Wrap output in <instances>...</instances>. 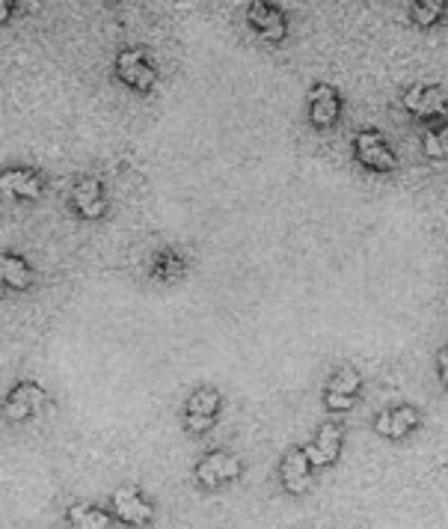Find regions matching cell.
I'll return each mask as SVG.
<instances>
[{
    "label": "cell",
    "mask_w": 448,
    "mask_h": 529,
    "mask_svg": "<svg viewBox=\"0 0 448 529\" xmlns=\"http://www.w3.org/2000/svg\"><path fill=\"white\" fill-rule=\"evenodd\" d=\"M419 423H422V414L413 405H398V408H386L383 414H377L374 428H377V434H383L389 440H401Z\"/></svg>",
    "instance_id": "obj_13"
},
{
    "label": "cell",
    "mask_w": 448,
    "mask_h": 529,
    "mask_svg": "<svg viewBox=\"0 0 448 529\" xmlns=\"http://www.w3.org/2000/svg\"><path fill=\"white\" fill-rule=\"evenodd\" d=\"M446 15V0H416L410 6V18L419 27H434Z\"/></svg>",
    "instance_id": "obj_18"
},
{
    "label": "cell",
    "mask_w": 448,
    "mask_h": 529,
    "mask_svg": "<svg viewBox=\"0 0 448 529\" xmlns=\"http://www.w3.org/2000/svg\"><path fill=\"white\" fill-rule=\"evenodd\" d=\"M113 509H116V518L122 524H134V527L149 524L155 518L152 503H146V497L137 488H119L113 494Z\"/></svg>",
    "instance_id": "obj_12"
},
{
    "label": "cell",
    "mask_w": 448,
    "mask_h": 529,
    "mask_svg": "<svg viewBox=\"0 0 448 529\" xmlns=\"http://www.w3.org/2000/svg\"><path fill=\"white\" fill-rule=\"evenodd\" d=\"M241 470H244V467H241V458H238V455H232V452H226V449H214V452H208V455L196 464L193 476H196V482H199L205 491H217V488L235 482V479L241 476Z\"/></svg>",
    "instance_id": "obj_1"
},
{
    "label": "cell",
    "mask_w": 448,
    "mask_h": 529,
    "mask_svg": "<svg viewBox=\"0 0 448 529\" xmlns=\"http://www.w3.org/2000/svg\"><path fill=\"white\" fill-rule=\"evenodd\" d=\"M217 414H220V393L214 387H199L184 402V428L193 434H202L217 423Z\"/></svg>",
    "instance_id": "obj_4"
},
{
    "label": "cell",
    "mask_w": 448,
    "mask_h": 529,
    "mask_svg": "<svg viewBox=\"0 0 448 529\" xmlns=\"http://www.w3.org/2000/svg\"><path fill=\"white\" fill-rule=\"evenodd\" d=\"M359 390H362V375H359L357 369L345 366V369H339V372L330 375L327 390H324V405L330 411H351L354 402H357Z\"/></svg>",
    "instance_id": "obj_6"
},
{
    "label": "cell",
    "mask_w": 448,
    "mask_h": 529,
    "mask_svg": "<svg viewBox=\"0 0 448 529\" xmlns=\"http://www.w3.org/2000/svg\"><path fill=\"white\" fill-rule=\"evenodd\" d=\"M279 482L294 497L309 491V485H312V461H309L303 446H294V449L285 452V458L279 464Z\"/></svg>",
    "instance_id": "obj_7"
},
{
    "label": "cell",
    "mask_w": 448,
    "mask_h": 529,
    "mask_svg": "<svg viewBox=\"0 0 448 529\" xmlns=\"http://www.w3.org/2000/svg\"><path fill=\"white\" fill-rule=\"evenodd\" d=\"M437 369H440V381H443V387H448V345L446 348H440V354H437Z\"/></svg>",
    "instance_id": "obj_20"
},
{
    "label": "cell",
    "mask_w": 448,
    "mask_h": 529,
    "mask_svg": "<svg viewBox=\"0 0 448 529\" xmlns=\"http://www.w3.org/2000/svg\"><path fill=\"white\" fill-rule=\"evenodd\" d=\"M354 155L365 170H374V173H392L398 167V158L389 140L374 128H365L354 137Z\"/></svg>",
    "instance_id": "obj_2"
},
{
    "label": "cell",
    "mask_w": 448,
    "mask_h": 529,
    "mask_svg": "<svg viewBox=\"0 0 448 529\" xmlns=\"http://www.w3.org/2000/svg\"><path fill=\"white\" fill-rule=\"evenodd\" d=\"M72 206L78 209L81 217H90V220H98L107 212V200H104V191H101V182L98 179H81L72 191Z\"/></svg>",
    "instance_id": "obj_14"
},
{
    "label": "cell",
    "mask_w": 448,
    "mask_h": 529,
    "mask_svg": "<svg viewBox=\"0 0 448 529\" xmlns=\"http://www.w3.org/2000/svg\"><path fill=\"white\" fill-rule=\"evenodd\" d=\"M0 188L6 197H18V200H39L42 197V179L36 170H3Z\"/></svg>",
    "instance_id": "obj_15"
},
{
    "label": "cell",
    "mask_w": 448,
    "mask_h": 529,
    "mask_svg": "<svg viewBox=\"0 0 448 529\" xmlns=\"http://www.w3.org/2000/svg\"><path fill=\"white\" fill-rule=\"evenodd\" d=\"M342 113V96L333 84H315L309 90V119L315 128H333Z\"/></svg>",
    "instance_id": "obj_10"
},
{
    "label": "cell",
    "mask_w": 448,
    "mask_h": 529,
    "mask_svg": "<svg viewBox=\"0 0 448 529\" xmlns=\"http://www.w3.org/2000/svg\"><path fill=\"white\" fill-rule=\"evenodd\" d=\"M69 521H72V527L78 529H104L113 524V518H110L107 512L95 509L90 503H75V506H69Z\"/></svg>",
    "instance_id": "obj_17"
},
{
    "label": "cell",
    "mask_w": 448,
    "mask_h": 529,
    "mask_svg": "<svg viewBox=\"0 0 448 529\" xmlns=\"http://www.w3.org/2000/svg\"><path fill=\"white\" fill-rule=\"evenodd\" d=\"M401 105L407 113H413L416 119H437V116H448V96L440 87L431 84H413L404 96Z\"/></svg>",
    "instance_id": "obj_5"
},
{
    "label": "cell",
    "mask_w": 448,
    "mask_h": 529,
    "mask_svg": "<svg viewBox=\"0 0 448 529\" xmlns=\"http://www.w3.org/2000/svg\"><path fill=\"white\" fill-rule=\"evenodd\" d=\"M0 277H3V283L9 289H27L33 283L30 265L21 256H15V253H3L0 256Z\"/></svg>",
    "instance_id": "obj_16"
},
{
    "label": "cell",
    "mask_w": 448,
    "mask_h": 529,
    "mask_svg": "<svg viewBox=\"0 0 448 529\" xmlns=\"http://www.w3.org/2000/svg\"><path fill=\"white\" fill-rule=\"evenodd\" d=\"M116 78L137 93H149L158 84V72L149 63L146 51H140V48H125L116 57Z\"/></svg>",
    "instance_id": "obj_3"
},
{
    "label": "cell",
    "mask_w": 448,
    "mask_h": 529,
    "mask_svg": "<svg viewBox=\"0 0 448 529\" xmlns=\"http://www.w3.org/2000/svg\"><path fill=\"white\" fill-rule=\"evenodd\" d=\"M45 402H48V393H45L39 384L24 381V384H18V387L6 396L3 414H6L9 423H24V420H30L33 414H39V408H42Z\"/></svg>",
    "instance_id": "obj_8"
},
{
    "label": "cell",
    "mask_w": 448,
    "mask_h": 529,
    "mask_svg": "<svg viewBox=\"0 0 448 529\" xmlns=\"http://www.w3.org/2000/svg\"><path fill=\"white\" fill-rule=\"evenodd\" d=\"M247 18H250V27L256 30V36L270 42V45H276L288 36V21H285L282 9H276L273 3H265V0L250 3Z\"/></svg>",
    "instance_id": "obj_9"
},
{
    "label": "cell",
    "mask_w": 448,
    "mask_h": 529,
    "mask_svg": "<svg viewBox=\"0 0 448 529\" xmlns=\"http://www.w3.org/2000/svg\"><path fill=\"white\" fill-rule=\"evenodd\" d=\"M342 440H345V437H342V428H339V425H321L318 434H315V440L303 446L306 455H309V461H312V467H333V464L339 461V455H342Z\"/></svg>",
    "instance_id": "obj_11"
},
{
    "label": "cell",
    "mask_w": 448,
    "mask_h": 529,
    "mask_svg": "<svg viewBox=\"0 0 448 529\" xmlns=\"http://www.w3.org/2000/svg\"><path fill=\"white\" fill-rule=\"evenodd\" d=\"M422 149L434 161H448V122L440 128H428L422 137Z\"/></svg>",
    "instance_id": "obj_19"
},
{
    "label": "cell",
    "mask_w": 448,
    "mask_h": 529,
    "mask_svg": "<svg viewBox=\"0 0 448 529\" xmlns=\"http://www.w3.org/2000/svg\"><path fill=\"white\" fill-rule=\"evenodd\" d=\"M9 15H12V0H3L0 3V21H9Z\"/></svg>",
    "instance_id": "obj_21"
}]
</instances>
